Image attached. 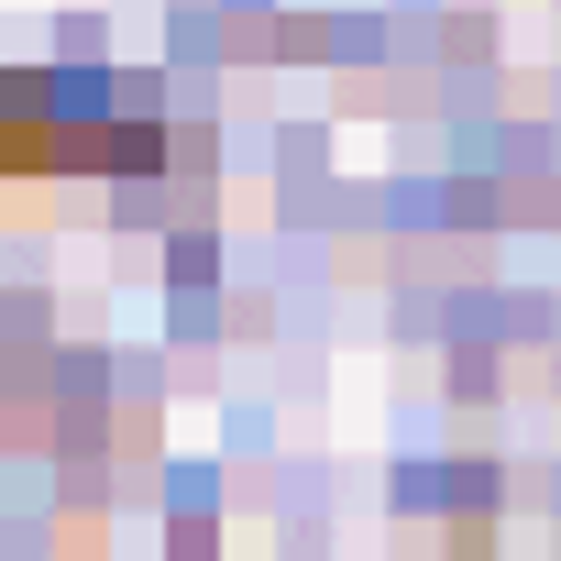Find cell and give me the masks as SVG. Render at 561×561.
Returning <instances> with one entry per match:
<instances>
[{"label":"cell","instance_id":"obj_1","mask_svg":"<svg viewBox=\"0 0 561 561\" xmlns=\"http://www.w3.org/2000/svg\"><path fill=\"white\" fill-rule=\"evenodd\" d=\"M0 154H12V144H0Z\"/></svg>","mask_w":561,"mask_h":561}]
</instances>
